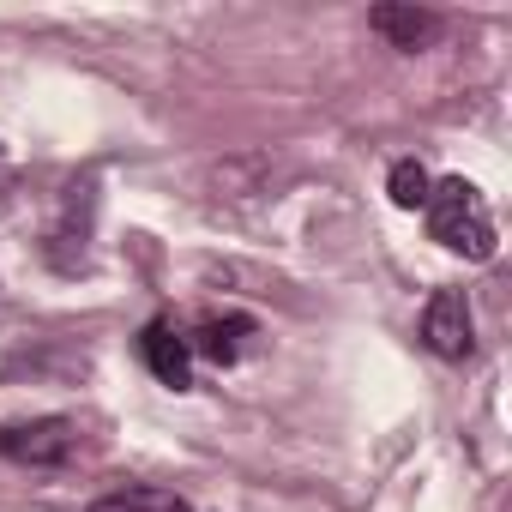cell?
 <instances>
[{"instance_id": "cell-5", "label": "cell", "mask_w": 512, "mask_h": 512, "mask_svg": "<svg viewBox=\"0 0 512 512\" xmlns=\"http://www.w3.org/2000/svg\"><path fill=\"white\" fill-rule=\"evenodd\" d=\"M139 350H145V362H151V374L163 380V386H193V356H187V338L175 332V326H145V338H139Z\"/></svg>"}, {"instance_id": "cell-7", "label": "cell", "mask_w": 512, "mask_h": 512, "mask_svg": "<svg viewBox=\"0 0 512 512\" xmlns=\"http://www.w3.org/2000/svg\"><path fill=\"white\" fill-rule=\"evenodd\" d=\"M428 187H434V181H428V169H422L416 157H398L392 175H386V193H392L398 211H422V205H428Z\"/></svg>"}, {"instance_id": "cell-3", "label": "cell", "mask_w": 512, "mask_h": 512, "mask_svg": "<svg viewBox=\"0 0 512 512\" xmlns=\"http://www.w3.org/2000/svg\"><path fill=\"white\" fill-rule=\"evenodd\" d=\"M79 446V428L67 416H43V422H19V428H0V458H19V464H67Z\"/></svg>"}, {"instance_id": "cell-8", "label": "cell", "mask_w": 512, "mask_h": 512, "mask_svg": "<svg viewBox=\"0 0 512 512\" xmlns=\"http://www.w3.org/2000/svg\"><path fill=\"white\" fill-rule=\"evenodd\" d=\"M91 512H187V506L175 494H163V488H121V494L91 500Z\"/></svg>"}, {"instance_id": "cell-6", "label": "cell", "mask_w": 512, "mask_h": 512, "mask_svg": "<svg viewBox=\"0 0 512 512\" xmlns=\"http://www.w3.org/2000/svg\"><path fill=\"white\" fill-rule=\"evenodd\" d=\"M260 326H253L247 314H223V320H205L199 326V338L187 344V350H199L205 362H217V368H229L235 356H241V338H253Z\"/></svg>"}, {"instance_id": "cell-1", "label": "cell", "mask_w": 512, "mask_h": 512, "mask_svg": "<svg viewBox=\"0 0 512 512\" xmlns=\"http://www.w3.org/2000/svg\"><path fill=\"white\" fill-rule=\"evenodd\" d=\"M422 211H428V235H434L440 247L464 253V260H494L500 235H494L488 199H482L464 175H452V181L428 187V205H422Z\"/></svg>"}, {"instance_id": "cell-4", "label": "cell", "mask_w": 512, "mask_h": 512, "mask_svg": "<svg viewBox=\"0 0 512 512\" xmlns=\"http://www.w3.org/2000/svg\"><path fill=\"white\" fill-rule=\"evenodd\" d=\"M368 25H374L392 49H410V55L440 37V13H428V7H374Z\"/></svg>"}, {"instance_id": "cell-2", "label": "cell", "mask_w": 512, "mask_h": 512, "mask_svg": "<svg viewBox=\"0 0 512 512\" xmlns=\"http://www.w3.org/2000/svg\"><path fill=\"white\" fill-rule=\"evenodd\" d=\"M422 338H428V350L446 356V362H464V356L476 350V320H470L464 290H434V296H428V308H422Z\"/></svg>"}]
</instances>
